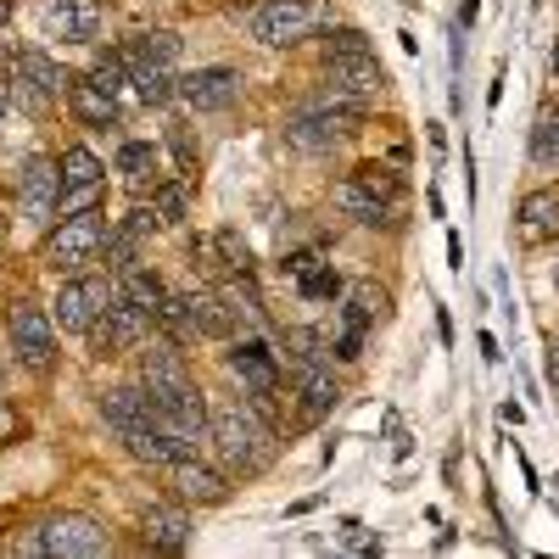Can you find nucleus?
Here are the masks:
<instances>
[{
	"label": "nucleus",
	"mask_w": 559,
	"mask_h": 559,
	"mask_svg": "<svg viewBox=\"0 0 559 559\" xmlns=\"http://www.w3.org/2000/svg\"><path fill=\"white\" fill-rule=\"evenodd\" d=\"M548 376H554V386H559V336H554V347H548Z\"/></svg>",
	"instance_id": "2f4dec72"
},
{
	"label": "nucleus",
	"mask_w": 559,
	"mask_h": 559,
	"mask_svg": "<svg viewBox=\"0 0 559 559\" xmlns=\"http://www.w3.org/2000/svg\"><path fill=\"white\" fill-rule=\"evenodd\" d=\"M207 437H213L218 459H224L236 476H258L263 464L274 459V426L263 419V408H258L252 397H247V403H224V408H213Z\"/></svg>",
	"instance_id": "f257e3e1"
},
{
	"label": "nucleus",
	"mask_w": 559,
	"mask_h": 559,
	"mask_svg": "<svg viewBox=\"0 0 559 559\" xmlns=\"http://www.w3.org/2000/svg\"><path fill=\"white\" fill-rule=\"evenodd\" d=\"M168 481H174L179 498H191V503H224V498H229V481L213 471V464H202L197 453L174 459V464H168Z\"/></svg>",
	"instance_id": "f3484780"
},
{
	"label": "nucleus",
	"mask_w": 559,
	"mask_h": 559,
	"mask_svg": "<svg viewBox=\"0 0 559 559\" xmlns=\"http://www.w3.org/2000/svg\"><path fill=\"white\" fill-rule=\"evenodd\" d=\"M532 163L537 168H559V112L543 107L537 123H532Z\"/></svg>",
	"instance_id": "cd10ccee"
},
{
	"label": "nucleus",
	"mask_w": 559,
	"mask_h": 559,
	"mask_svg": "<svg viewBox=\"0 0 559 559\" xmlns=\"http://www.w3.org/2000/svg\"><path fill=\"white\" fill-rule=\"evenodd\" d=\"M7 336H12V353H17L28 369H45V364H51V353H57L51 319H45V308L28 302V297L12 302V313H7Z\"/></svg>",
	"instance_id": "423d86ee"
},
{
	"label": "nucleus",
	"mask_w": 559,
	"mask_h": 559,
	"mask_svg": "<svg viewBox=\"0 0 559 559\" xmlns=\"http://www.w3.org/2000/svg\"><path fill=\"white\" fill-rule=\"evenodd\" d=\"M152 313L146 308H134L129 297H118V302H107V313L90 324V342H96V353H129V347H140L146 342V331H152Z\"/></svg>",
	"instance_id": "9d476101"
},
{
	"label": "nucleus",
	"mask_w": 559,
	"mask_h": 559,
	"mask_svg": "<svg viewBox=\"0 0 559 559\" xmlns=\"http://www.w3.org/2000/svg\"><path fill=\"white\" fill-rule=\"evenodd\" d=\"M140 386L152 392V403H163V397L191 392L197 381H191V369H185V358H179V353H174V342H168V347L140 353Z\"/></svg>",
	"instance_id": "4468645a"
},
{
	"label": "nucleus",
	"mask_w": 559,
	"mask_h": 559,
	"mask_svg": "<svg viewBox=\"0 0 559 559\" xmlns=\"http://www.w3.org/2000/svg\"><path fill=\"white\" fill-rule=\"evenodd\" d=\"M521 229H526V241L559 236V197H554V191H532V197L521 202Z\"/></svg>",
	"instance_id": "393cba45"
},
{
	"label": "nucleus",
	"mask_w": 559,
	"mask_h": 559,
	"mask_svg": "<svg viewBox=\"0 0 559 559\" xmlns=\"http://www.w3.org/2000/svg\"><path fill=\"white\" fill-rule=\"evenodd\" d=\"M140 532H146V548L179 554L185 543H191V515H185V509H174V503H157L152 515L140 521Z\"/></svg>",
	"instance_id": "4be33fe9"
},
{
	"label": "nucleus",
	"mask_w": 559,
	"mask_h": 559,
	"mask_svg": "<svg viewBox=\"0 0 559 559\" xmlns=\"http://www.w3.org/2000/svg\"><path fill=\"white\" fill-rule=\"evenodd\" d=\"M123 297L157 319V308L168 302V286H163V274H157V269H140V263H129V269H123Z\"/></svg>",
	"instance_id": "a878e982"
},
{
	"label": "nucleus",
	"mask_w": 559,
	"mask_h": 559,
	"mask_svg": "<svg viewBox=\"0 0 559 559\" xmlns=\"http://www.w3.org/2000/svg\"><path fill=\"white\" fill-rule=\"evenodd\" d=\"M68 107H73V118L79 123H90V129H112L118 123V96H112V90H102L96 79H73L68 84Z\"/></svg>",
	"instance_id": "aec40b11"
},
{
	"label": "nucleus",
	"mask_w": 559,
	"mask_h": 559,
	"mask_svg": "<svg viewBox=\"0 0 559 559\" xmlns=\"http://www.w3.org/2000/svg\"><path fill=\"white\" fill-rule=\"evenodd\" d=\"M179 302H185V331H191V336L218 342V336H229V324H236V313H229L224 292H185Z\"/></svg>",
	"instance_id": "6ab92c4d"
},
{
	"label": "nucleus",
	"mask_w": 559,
	"mask_h": 559,
	"mask_svg": "<svg viewBox=\"0 0 559 559\" xmlns=\"http://www.w3.org/2000/svg\"><path fill=\"white\" fill-rule=\"evenodd\" d=\"M313 23H319L313 0H263V7L247 17L258 45H297V39L313 34Z\"/></svg>",
	"instance_id": "20e7f679"
},
{
	"label": "nucleus",
	"mask_w": 559,
	"mask_h": 559,
	"mask_svg": "<svg viewBox=\"0 0 559 559\" xmlns=\"http://www.w3.org/2000/svg\"><path fill=\"white\" fill-rule=\"evenodd\" d=\"M229 369H236V381L247 386V397H252L258 408H269V397L280 392V369H274L269 347H263V342H241L236 353H229Z\"/></svg>",
	"instance_id": "2eb2a0df"
},
{
	"label": "nucleus",
	"mask_w": 559,
	"mask_h": 559,
	"mask_svg": "<svg viewBox=\"0 0 559 559\" xmlns=\"http://www.w3.org/2000/svg\"><path fill=\"white\" fill-rule=\"evenodd\" d=\"M554 73H559V39H554Z\"/></svg>",
	"instance_id": "72a5a7b5"
},
{
	"label": "nucleus",
	"mask_w": 559,
	"mask_h": 559,
	"mask_svg": "<svg viewBox=\"0 0 559 559\" xmlns=\"http://www.w3.org/2000/svg\"><path fill=\"white\" fill-rule=\"evenodd\" d=\"M34 554H57V559H84V554H107V532L90 515H57L34 532Z\"/></svg>",
	"instance_id": "0eeeda50"
},
{
	"label": "nucleus",
	"mask_w": 559,
	"mask_h": 559,
	"mask_svg": "<svg viewBox=\"0 0 559 559\" xmlns=\"http://www.w3.org/2000/svg\"><path fill=\"white\" fill-rule=\"evenodd\" d=\"M12 17V0H0V23H7Z\"/></svg>",
	"instance_id": "473e14b6"
},
{
	"label": "nucleus",
	"mask_w": 559,
	"mask_h": 559,
	"mask_svg": "<svg viewBox=\"0 0 559 559\" xmlns=\"http://www.w3.org/2000/svg\"><path fill=\"white\" fill-rule=\"evenodd\" d=\"M347 548H353V554H376L381 543H376V537H369L364 526H347Z\"/></svg>",
	"instance_id": "7c9ffc66"
},
{
	"label": "nucleus",
	"mask_w": 559,
	"mask_h": 559,
	"mask_svg": "<svg viewBox=\"0 0 559 559\" xmlns=\"http://www.w3.org/2000/svg\"><path fill=\"white\" fill-rule=\"evenodd\" d=\"M292 263H297V286H302V297H308V302H319V297H336L342 280H336L331 269H319V258H292Z\"/></svg>",
	"instance_id": "c85d7f7f"
},
{
	"label": "nucleus",
	"mask_w": 559,
	"mask_h": 559,
	"mask_svg": "<svg viewBox=\"0 0 559 559\" xmlns=\"http://www.w3.org/2000/svg\"><path fill=\"white\" fill-rule=\"evenodd\" d=\"M96 252H102V224H96V213H73V218H62L51 236H45V269L73 274V269H84Z\"/></svg>",
	"instance_id": "39448f33"
},
{
	"label": "nucleus",
	"mask_w": 559,
	"mask_h": 559,
	"mask_svg": "<svg viewBox=\"0 0 559 559\" xmlns=\"http://www.w3.org/2000/svg\"><path fill=\"white\" fill-rule=\"evenodd\" d=\"M118 174H123L129 185H152V174H157V146H146V140H123V146H118Z\"/></svg>",
	"instance_id": "bb28decb"
},
{
	"label": "nucleus",
	"mask_w": 559,
	"mask_h": 559,
	"mask_svg": "<svg viewBox=\"0 0 559 559\" xmlns=\"http://www.w3.org/2000/svg\"><path fill=\"white\" fill-rule=\"evenodd\" d=\"M62 168V202H57V218H73V213H96L102 207V191H107V168L96 152H84V146H68L57 157Z\"/></svg>",
	"instance_id": "f03ea898"
},
{
	"label": "nucleus",
	"mask_w": 559,
	"mask_h": 559,
	"mask_svg": "<svg viewBox=\"0 0 559 559\" xmlns=\"http://www.w3.org/2000/svg\"><path fill=\"white\" fill-rule=\"evenodd\" d=\"M376 96H386V68L376 57H369V51L331 57V102L358 107V102H376Z\"/></svg>",
	"instance_id": "1a4fd4ad"
},
{
	"label": "nucleus",
	"mask_w": 559,
	"mask_h": 559,
	"mask_svg": "<svg viewBox=\"0 0 559 559\" xmlns=\"http://www.w3.org/2000/svg\"><path fill=\"white\" fill-rule=\"evenodd\" d=\"M236 73H229V68H202V73H191V79H185L179 84V96L185 102H191L197 112H213V107H229V102H236Z\"/></svg>",
	"instance_id": "412c9836"
},
{
	"label": "nucleus",
	"mask_w": 559,
	"mask_h": 559,
	"mask_svg": "<svg viewBox=\"0 0 559 559\" xmlns=\"http://www.w3.org/2000/svg\"><path fill=\"white\" fill-rule=\"evenodd\" d=\"M118 57H123V62H152V68H174V57H179V34H168V28L134 34V39H123V45H118Z\"/></svg>",
	"instance_id": "5701e85b"
},
{
	"label": "nucleus",
	"mask_w": 559,
	"mask_h": 559,
	"mask_svg": "<svg viewBox=\"0 0 559 559\" xmlns=\"http://www.w3.org/2000/svg\"><path fill=\"white\" fill-rule=\"evenodd\" d=\"M292 392L302 397V414H308V419L331 414V408L342 403V386H336L331 369L319 364V353H302V358L292 364Z\"/></svg>",
	"instance_id": "ddd939ff"
},
{
	"label": "nucleus",
	"mask_w": 559,
	"mask_h": 559,
	"mask_svg": "<svg viewBox=\"0 0 559 559\" xmlns=\"http://www.w3.org/2000/svg\"><path fill=\"white\" fill-rule=\"evenodd\" d=\"M336 207H342L347 218H358V224H392V207H386L381 197H369L353 174L336 185Z\"/></svg>",
	"instance_id": "b1692460"
},
{
	"label": "nucleus",
	"mask_w": 559,
	"mask_h": 559,
	"mask_svg": "<svg viewBox=\"0 0 559 559\" xmlns=\"http://www.w3.org/2000/svg\"><path fill=\"white\" fill-rule=\"evenodd\" d=\"M45 34L68 39V45H90L102 34V0H45Z\"/></svg>",
	"instance_id": "f8f14e48"
},
{
	"label": "nucleus",
	"mask_w": 559,
	"mask_h": 559,
	"mask_svg": "<svg viewBox=\"0 0 559 559\" xmlns=\"http://www.w3.org/2000/svg\"><path fill=\"white\" fill-rule=\"evenodd\" d=\"M102 414L107 426L123 437V431H140V426H157V408H152V392L146 386H112L102 392Z\"/></svg>",
	"instance_id": "a211bd4d"
},
{
	"label": "nucleus",
	"mask_w": 559,
	"mask_h": 559,
	"mask_svg": "<svg viewBox=\"0 0 559 559\" xmlns=\"http://www.w3.org/2000/svg\"><path fill=\"white\" fill-rule=\"evenodd\" d=\"M12 79H17V102L23 107H39V102H51L62 90V68L45 51H17L12 57Z\"/></svg>",
	"instance_id": "dca6fc26"
},
{
	"label": "nucleus",
	"mask_w": 559,
	"mask_h": 559,
	"mask_svg": "<svg viewBox=\"0 0 559 559\" xmlns=\"http://www.w3.org/2000/svg\"><path fill=\"white\" fill-rule=\"evenodd\" d=\"M358 129V107H342V102H313V107H302L292 123H286V140L292 146H302V152H324V146H336V140H347Z\"/></svg>",
	"instance_id": "7ed1b4c3"
},
{
	"label": "nucleus",
	"mask_w": 559,
	"mask_h": 559,
	"mask_svg": "<svg viewBox=\"0 0 559 559\" xmlns=\"http://www.w3.org/2000/svg\"><path fill=\"white\" fill-rule=\"evenodd\" d=\"M17 202H23V218L45 224L62 202V168L57 157H28L23 163V179H17Z\"/></svg>",
	"instance_id": "9b49d317"
},
{
	"label": "nucleus",
	"mask_w": 559,
	"mask_h": 559,
	"mask_svg": "<svg viewBox=\"0 0 559 559\" xmlns=\"http://www.w3.org/2000/svg\"><path fill=\"white\" fill-rule=\"evenodd\" d=\"M386 292H376V286H353V297H347V319L353 324H364V331H369V324H376V319H386Z\"/></svg>",
	"instance_id": "c756f323"
},
{
	"label": "nucleus",
	"mask_w": 559,
	"mask_h": 559,
	"mask_svg": "<svg viewBox=\"0 0 559 559\" xmlns=\"http://www.w3.org/2000/svg\"><path fill=\"white\" fill-rule=\"evenodd\" d=\"M107 302H112V286L107 280H62V292H57V324L68 336H90V324H96L102 313H107Z\"/></svg>",
	"instance_id": "6e6552de"
}]
</instances>
